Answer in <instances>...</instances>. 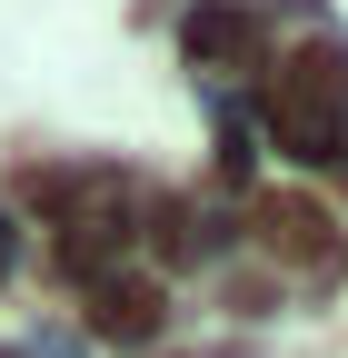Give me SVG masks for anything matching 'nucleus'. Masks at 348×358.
Segmentation results:
<instances>
[{
  "mask_svg": "<svg viewBox=\"0 0 348 358\" xmlns=\"http://www.w3.org/2000/svg\"><path fill=\"white\" fill-rule=\"evenodd\" d=\"M269 140L289 159H328L348 140V50L338 40H298L269 70Z\"/></svg>",
  "mask_w": 348,
  "mask_h": 358,
  "instance_id": "1",
  "label": "nucleus"
},
{
  "mask_svg": "<svg viewBox=\"0 0 348 358\" xmlns=\"http://www.w3.org/2000/svg\"><path fill=\"white\" fill-rule=\"evenodd\" d=\"M249 229H259V249H269L279 268H319V279L348 268V229H338L309 189H259V199H249Z\"/></svg>",
  "mask_w": 348,
  "mask_h": 358,
  "instance_id": "2",
  "label": "nucleus"
},
{
  "mask_svg": "<svg viewBox=\"0 0 348 358\" xmlns=\"http://www.w3.org/2000/svg\"><path fill=\"white\" fill-rule=\"evenodd\" d=\"M159 319H169V299H159L150 268H110V279L90 289V329H100L110 348H150V338H159Z\"/></svg>",
  "mask_w": 348,
  "mask_h": 358,
  "instance_id": "3",
  "label": "nucleus"
},
{
  "mask_svg": "<svg viewBox=\"0 0 348 358\" xmlns=\"http://www.w3.org/2000/svg\"><path fill=\"white\" fill-rule=\"evenodd\" d=\"M180 50H189L199 70L249 60V50H259V10H249V0H199V10L180 20Z\"/></svg>",
  "mask_w": 348,
  "mask_h": 358,
  "instance_id": "4",
  "label": "nucleus"
},
{
  "mask_svg": "<svg viewBox=\"0 0 348 358\" xmlns=\"http://www.w3.org/2000/svg\"><path fill=\"white\" fill-rule=\"evenodd\" d=\"M150 239H159V249H189V199H159V209H150Z\"/></svg>",
  "mask_w": 348,
  "mask_h": 358,
  "instance_id": "5",
  "label": "nucleus"
},
{
  "mask_svg": "<svg viewBox=\"0 0 348 358\" xmlns=\"http://www.w3.org/2000/svg\"><path fill=\"white\" fill-rule=\"evenodd\" d=\"M0 279H10V219H0Z\"/></svg>",
  "mask_w": 348,
  "mask_h": 358,
  "instance_id": "6",
  "label": "nucleus"
}]
</instances>
